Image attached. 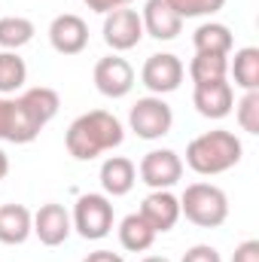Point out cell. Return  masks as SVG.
<instances>
[{
  "label": "cell",
  "mask_w": 259,
  "mask_h": 262,
  "mask_svg": "<svg viewBox=\"0 0 259 262\" xmlns=\"http://www.w3.org/2000/svg\"><path fill=\"white\" fill-rule=\"evenodd\" d=\"M61 98L49 85L25 89L21 95H0V140L6 143H31L40 137L55 116Z\"/></svg>",
  "instance_id": "1"
},
{
  "label": "cell",
  "mask_w": 259,
  "mask_h": 262,
  "mask_svg": "<svg viewBox=\"0 0 259 262\" xmlns=\"http://www.w3.org/2000/svg\"><path fill=\"white\" fill-rule=\"evenodd\" d=\"M122 140H125L122 122L107 110H89V113L76 116L64 134L67 152L76 162H92L101 152H110V149L122 146Z\"/></svg>",
  "instance_id": "2"
},
{
  "label": "cell",
  "mask_w": 259,
  "mask_h": 262,
  "mask_svg": "<svg viewBox=\"0 0 259 262\" xmlns=\"http://www.w3.org/2000/svg\"><path fill=\"white\" fill-rule=\"evenodd\" d=\"M244 156V143L226 128L204 131L189 140L186 146V165L201 177H217L232 171Z\"/></svg>",
  "instance_id": "3"
},
{
  "label": "cell",
  "mask_w": 259,
  "mask_h": 262,
  "mask_svg": "<svg viewBox=\"0 0 259 262\" xmlns=\"http://www.w3.org/2000/svg\"><path fill=\"white\" fill-rule=\"evenodd\" d=\"M180 216L198 229H217L229 220V198L213 183H189L180 195Z\"/></svg>",
  "instance_id": "4"
},
{
  "label": "cell",
  "mask_w": 259,
  "mask_h": 262,
  "mask_svg": "<svg viewBox=\"0 0 259 262\" xmlns=\"http://www.w3.org/2000/svg\"><path fill=\"white\" fill-rule=\"evenodd\" d=\"M73 229L85 241H101L113 229V201L104 192H85L76 198L73 213H70Z\"/></svg>",
  "instance_id": "5"
},
{
  "label": "cell",
  "mask_w": 259,
  "mask_h": 262,
  "mask_svg": "<svg viewBox=\"0 0 259 262\" xmlns=\"http://www.w3.org/2000/svg\"><path fill=\"white\" fill-rule=\"evenodd\" d=\"M128 125L140 140H162L174 125V110L159 95L137 98V104L128 110Z\"/></svg>",
  "instance_id": "6"
},
{
  "label": "cell",
  "mask_w": 259,
  "mask_h": 262,
  "mask_svg": "<svg viewBox=\"0 0 259 262\" xmlns=\"http://www.w3.org/2000/svg\"><path fill=\"white\" fill-rule=\"evenodd\" d=\"M183 76H186V67H183V61L177 55H171V52H156V55H149L143 61V67H140V82L153 95H159V98L177 92L180 82H183Z\"/></svg>",
  "instance_id": "7"
},
{
  "label": "cell",
  "mask_w": 259,
  "mask_h": 262,
  "mask_svg": "<svg viewBox=\"0 0 259 262\" xmlns=\"http://www.w3.org/2000/svg\"><path fill=\"white\" fill-rule=\"evenodd\" d=\"M137 177L149 189H171L183 177V159L174 149H149L137 165Z\"/></svg>",
  "instance_id": "8"
},
{
  "label": "cell",
  "mask_w": 259,
  "mask_h": 262,
  "mask_svg": "<svg viewBox=\"0 0 259 262\" xmlns=\"http://www.w3.org/2000/svg\"><path fill=\"white\" fill-rule=\"evenodd\" d=\"M140 40H143V21H140L137 9L119 6L104 15V43L113 52H128Z\"/></svg>",
  "instance_id": "9"
},
{
  "label": "cell",
  "mask_w": 259,
  "mask_h": 262,
  "mask_svg": "<svg viewBox=\"0 0 259 262\" xmlns=\"http://www.w3.org/2000/svg\"><path fill=\"white\" fill-rule=\"evenodd\" d=\"M92 79H95V89L104 98H113L116 101V98H125L131 89H134V67L119 52H113V55H107V58H101L95 64Z\"/></svg>",
  "instance_id": "10"
},
{
  "label": "cell",
  "mask_w": 259,
  "mask_h": 262,
  "mask_svg": "<svg viewBox=\"0 0 259 262\" xmlns=\"http://www.w3.org/2000/svg\"><path fill=\"white\" fill-rule=\"evenodd\" d=\"M49 43L58 55H79L89 46V25L76 12H61L49 25Z\"/></svg>",
  "instance_id": "11"
},
{
  "label": "cell",
  "mask_w": 259,
  "mask_h": 262,
  "mask_svg": "<svg viewBox=\"0 0 259 262\" xmlns=\"http://www.w3.org/2000/svg\"><path fill=\"white\" fill-rule=\"evenodd\" d=\"M137 213L149 223V229L156 235H165L180 220V198L174 195L171 189H153L149 195L140 201V210Z\"/></svg>",
  "instance_id": "12"
},
{
  "label": "cell",
  "mask_w": 259,
  "mask_h": 262,
  "mask_svg": "<svg viewBox=\"0 0 259 262\" xmlns=\"http://www.w3.org/2000/svg\"><path fill=\"white\" fill-rule=\"evenodd\" d=\"M70 232H73V223H70V213L64 204H58V201L40 204V210L34 213V235L40 238V244L58 247L70 238Z\"/></svg>",
  "instance_id": "13"
},
{
  "label": "cell",
  "mask_w": 259,
  "mask_h": 262,
  "mask_svg": "<svg viewBox=\"0 0 259 262\" xmlns=\"http://www.w3.org/2000/svg\"><path fill=\"white\" fill-rule=\"evenodd\" d=\"M192 104L204 119H226V116L232 113V107H235L232 82H229V79H217V82L195 85Z\"/></svg>",
  "instance_id": "14"
},
{
  "label": "cell",
  "mask_w": 259,
  "mask_h": 262,
  "mask_svg": "<svg viewBox=\"0 0 259 262\" xmlns=\"http://www.w3.org/2000/svg\"><path fill=\"white\" fill-rule=\"evenodd\" d=\"M140 21H143V34H149L153 40H174L183 31V18L168 6V0H146Z\"/></svg>",
  "instance_id": "15"
},
{
  "label": "cell",
  "mask_w": 259,
  "mask_h": 262,
  "mask_svg": "<svg viewBox=\"0 0 259 262\" xmlns=\"http://www.w3.org/2000/svg\"><path fill=\"white\" fill-rule=\"evenodd\" d=\"M137 183V165L125 156H110L101 165V186L107 198H122L128 195Z\"/></svg>",
  "instance_id": "16"
},
{
  "label": "cell",
  "mask_w": 259,
  "mask_h": 262,
  "mask_svg": "<svg viewBox=\"0 0 259 262\" xmlns=\"http://www.w3.org/2000/svg\"><path fill=\"white\" fill-rule=\"evenodd\" d=\"M34 235V213L25 204H3L0 207V244L15 247Z\"/></svg>",
  "instance_id": "17"
},
{
  "label": "cell",
  "mask_w": 259,
  "mask_h": 262,
  "mask_svg": "<svg viewBox=\"0 0 259 262\" xmlns=\"http://www.w3.org/2000/svg\"><path fill=\"white\" fill-rule=\"evenodd\" d=\"M192 46L195 52H207V55H232L235 37L223 21H204V25L195 28Z\"/></svg>",
  "instance_id": "18"
},
{
  "label": "cell",
  "mask_w": 259,
  "mask_h": 262,
  "mask_svg": "<svg viewBox=\"0 0 259 262\" xmlns=\"http://www.w3.org/2000/svg\"><path fill=\"white\" fill-rule=\"evenodd\" d=\"M229 73L235 79L238 89L244 92H256L259 89V49L256 46H244L235 52V58L229 61Z\"/></svg>",
  "instance_id": "19"
},
{
  "label": "cell",
  "mask_w": 259,
  "mask_h": 262,
  "mask_svg": "<svg viewBox=\"0 0 259 262\" xmlns=\"http://www.w3.org/2000/svg\"><path fill=\"white\" fill-rule=\"evenodd\" d=\"M156 241V232L149 229V223L140 216V213H128L122 223H119V244L128 250V253H143L149 250Z\"/></svg>",
  "instance_id": "20"
},
{
  "label": "cell",
  "mask_w": 259,
  "mask_h": 262,
  "mask_svg": "<svg viewBox=\"0 0 259 262\" xmlns=\"http://www.w3.org/2000/svg\"><path fill=\"white\" fill-rule=\"evenodd\" d=\"M34 34H37V28L25 15H3L0 18V49L3 52H18L21 46H28L34 40Z\"/></svg>",
  "instance_id": "21"
},
{
  "label": "cell",
  "mask_w": 259,
  "mask_h": 262,
  "mask_svg": "<svg viewBox=\"0 0 259 262\" xmlns=\"http://www.w3.org/2000/svg\"><path fill=\"white\" fill-rule=\"evenodd\" d=\"M229 76V55H207V52H195L189 61V79L192 85H204V82H217Z\"/></svg>",
  "instance_id": "22"
},
{
  "label": "cell",
  "mask_w": 259,
  "mask_h": 262,
  "mask_svg": "<svg viewBox=\"0 0 259 262\" xmlns=\"http://www.w3.org/2000/svg\"><path fill=\"white\" fill-rule=\"evenodd\" d=\"M28 82V64L18 52H0V95H18Z\"/></svg>",
  "instance_id": "23"
},
{
  "label": "cell",
  "mask_w": 259,
  "mask_h": 262,
  "mask_svg": "<svg viewBox=\"0 0 259 262\" xmlns=\"http://www.w3.org/2000/svg\"><path fill=\"white\" fill-rule=\"evenodd\" d=\"M235 119H238L241 131L259 134V89L256 92H244V98L235 104Z\"/></svg>",
  "instance_id": "24"
},
{
  "label": "cell",
  "mask_w": 259,
  "mask_h": 262,
  "mask_svg": "<svg viewBox=\"0 0 259 262\" xmlns=\"http://www.w3.org/2000/svg\"><path fill=\"white\" fill-rule=\"evenodd\" d=\"M168 6L180 18H204V15L220 12L226 6V0H168Z\"/></svg>",
  "instance_id": "25"
},
{
  "label": "cell",
  "mask_w": 259,
  "mask_h": 262,
  "mask_svg": "<svg viewBox=\"0 0 259 262\" xmlns=\"http://www.w3.org/2000/svg\"><path fill=\"white\" fill-rule=\"evenodd\" d=\"M180 262H223V259H220V250H217V247H210V244H195V247H189V250L183 253Z\"/></svg>",
  "instance_id": "26"
},
{
  "label": "cell",
  "mask_w": 259,
  "mask_h": 262,
  "mask_svg": "<svg viewBox=\"0 0 259 262\" xmlns=\"http://www.w3.org/2000/svg\"><path fill=\"white\" fill-rule=\"evenodd\" d=\"M232 262H259V241H241L232 253Z\"/></svg>",
  "instance_id": "27"
},
{
  "label": "cell",
  "mask_w": 259,
  "mask_h": 262,
  "mask_svg": "<svg viewBox=\"0 0 259 262\" xmlns=\"http://www.w3.org/2000/svg\"><path fill=\"white\" fill-rule=\"evenodd\" d=\"M92 12H101V15H107V12H113V9H119L122 3L119 0H82Z\"/></svg>",
  "instance_id": "28"
},
{
  "label": "cell",
  "mask_w": 259,
  "mask_h": 262,
  "mask_svg": "<svg viewBox=\"0 0 259 262\" xmlns=\"http://www.w3.org/2000/svg\"><path fill=\"white\" fill-rule=\"evenodd\" d=\"M82 262H125L119 253H113V250H95V253H89Z\"/></svg>",
  "instance_id": "29"
},
{
  "label": "cell",
  "mask_w": 259,
  "mask_h": 262,
  "mask_svg": "<svg viewBox=\"0 0 259 262\" xmlns=\"http://www.w3.org/2000/svg\"><path fill=\"white\" fill-rule=\"evenodd\" d=\"M6 174H9V159H6V152L0 149V180H3Z\"/></svg>",
  "instance_id": "30"
},
{
  "label": "cell",
  "mask_w": 259,
  "mask_h": 262,
  "mask_svg": "<svg viewBox=\"0 0 259 262\" xmlns=\"http://www.w3.org/2000/svg\"><path fill=\"white\" fill-rule=\"evenodd\" d=\"M140 262H171L168 256H146V259H140Z\"/></svg>",
  "instance_id": "31"
},
{
  "label": "cell",
  "mask_w": 259,
  "mask_h": 262,
  "mask_svg": "<svg viewBox=\"0 0 259 262\" xmlns=\"http://www.w3.org/2000/svg\"><path fill=\"white\" fill-rule=\"evenodd\" d=\"M119 3H122V6H128V3H134V0H119Z\"/></svg>",
  "instance_id": "32"
}]
</instances>
